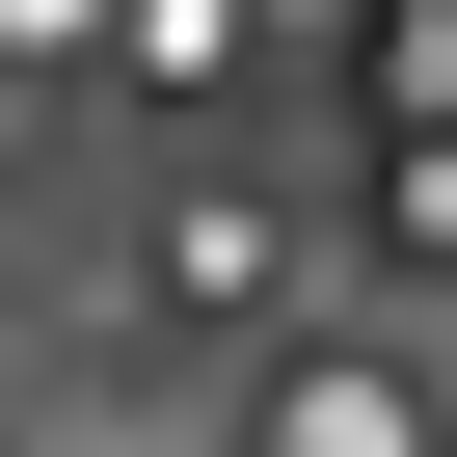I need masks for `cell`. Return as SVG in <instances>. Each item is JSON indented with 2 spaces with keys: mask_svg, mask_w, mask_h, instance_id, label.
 Returning a JSON list of instances; mask_svg holds the SVG:
<instances>
[{
  "mask_svg": "<svg viewBox=\"0 0 457 457\" xmlns=\"http://www.w3.org/2000/svg\"><path fill=\"white\" fill-rule=\"evenodd\" d=\"M243 457H457V430H430V377H403V350H270Z\"/></svg>",
  "mask_w": 457,
  "mask_h": 457,
  "instance_id": "6da1fadb",
  "label": "cell"
},
{
  "mask_svg": "<svg viewBox=\"0 0 457 457\" xmlns=\"http://www.w3.org/2000/svg\"><path fill=\"white\" fill-rule=\"evenodd\" d=\"M28 28H81V0H0V54H28Z\"/></svg>",
  "mask_w": 457,
  "mask_h": 457,
  "instance_id": "7a4b0ae2",
  "label": "cell"
}]
</instances>
